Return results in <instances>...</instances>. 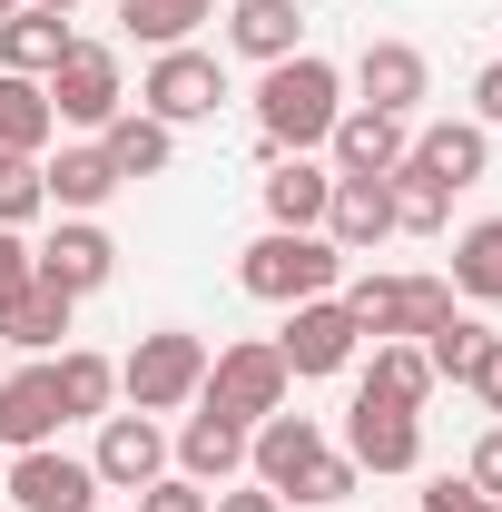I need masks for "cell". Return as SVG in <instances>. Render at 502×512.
Returning <instances> with one entry per match:
<instances>
[{"label": "cell", "mask_w": 502, "mask_h": 512, "mask_svg": "<svg viewBox=\"0 0 502 512\" xmlns=\"http://www.w3.org/2000/svg\"><path fill=\"white\" fill-rule=\"evenodd\" d=\"M335 119H345V69H335V60L296 50V60H276L266 79H256V138H266L276 158L325 148V138H335Z\"/></svg>", "instance_id": "6da1fadb"}, {"label": "cell", "mask_w": 502, "mask_h": 512, "mask_svg": "<svg viewBox=\"0 0 502 512\" xmlns=\"http://www.w3.org/2000/svg\"><path fill=\"white\" fill-rule=\"evenodd\" d=\"M237 286L256 306H306V296H335L345 286V247L325 227H266L247 256H237Z\"/></svg>", "instance_id": "7a4b0ae2"}, {"label": "cell", "mask_w": 502, "mask_h": 512, "mask_svg": "<svg viewBox=\"0 0 502 512\" xmlns=\"http://www.w3.org/2000/svg\"><path fill=\"white\" fill-rule=\"evenodd\" d=\"M197 384H207V335H188V325L138 335V345H128V365H119L128 414H188Z\"/></svg>", "instance_id": "3957f363"}, {"label": "cell", "mask_w": 502, "mask_h": 512, "mask_svg": "<svg viewBox=\"0 0 502 512\" xmlns=\"http://www.w3.org/2000/svg\"><path fill=\"white\" fill-rule=\"evenodd\" d=\"M286 355H276V335H247V345H217L207 355V384H197V404L207 414H227V424H266V414H286Z\"/></svg>", "instance_id": "277c9868"}, {"label": "cell", "mask_w": 502, "mask_h": 512, "mask_svg": "<svg viewBox=\"0 0 502 512\" xmlns=\"http://www.w3.org/2000/svg\"><path fill=\"white\" fill-rule=\"evenodd\" d=\"M345 316H355V335H434L443 316H453V276H345Z\"/></svg>", "instance_id": "5b68a950"}, {"label": "cell", "mask_w": 502, "mask_h": 512, "mask_svg": "<svg viewBox=\"0 0 502 512\" xmlns=\"http://www.w3.org/2000/svg\"><path fill=\"white\" fill-rule=\"evenodd\" d=\"M217 99H227V69H217V50H197V40L158 50L148 79H138V109H148V119H168V128L217 119Z\"/></svg>", "instance_id": "8992f818"}, {"label": "cell", "mask_w": 502, "mask_h": 512, "mask_svg": "<svg viewBox=\"0 0 502 512\" xmlns=\"http://www.w3.org/2000/svg\"><path fill=\"white\" fill-rule=\"evenodd\" d=\"M50 89V119L60 128H109L128 109V79H119V50H99V40H69V60L40 79Z\"/></svg>", "instance_id": "52a82bcc"}, {"label": "cell", "mask_w": 502, "mask_h": 512, "mask_svg": "<svg viewBox=\"0 0 502 512\" xmlns=\"http://www.w3.org/2000/svg\"><path fill=\"white\" fill-rule=\"evenodd\" d=\"M345 463L355 473H414L424 463V414L384 404V394H355L345 404Z\"/></svg>", "instance_id": "ba28073f"}, {"label": "cell", "mask_w": 502, "mask_h": 512, "mask_svg": "<svg viewBox=\"0 0 502 512\" xmlns=\"http://www.w3.org/2000/svg\"><path fill=\"white\" fill-rule=\"evenodd\" d=\"M355 316H345V296H306V306H286V335H276V355H286V375L315 384V375H345L355 365Z\"/></svg>", "instance_id": "9c48e42d"}, {"label": "cell", "mask_w": 502, "mask_h": 512, "mask_svg": "<svg viewBox=\"0 0 502 512\" xmlns=\"http://www.w3.org/2000/svg\"><path fill=\"white\" fill-rule=\"evenodd\" d=\"M89 473H99V493H148L158 473H168V434H158V414H99V453H89Z\"/></svg>", "instance_id": "30bf717a"}, {"label": "cell", "mask_w": 502, "mask_h": 512, "mask_svg": "<svg viewBox=\"0 0 502 512\" xmlns=\"http://www.w3.org/2000/svg\"><path fill=\"white\" fill-rule=\"evenodd\" d=\"M119 276V237L99 227V217H60L50 237H40V286H60V296H99Z\"/></svg>", "instance_id": "8fae6325"}, {"label": "cell", "mask_w": 502, "mask_h": 512, "mask_svg": "<svg viewBox=\"0 0 502 512\" xmlns=\"http://www.w3.org/2000/svg\"><path fill=\"white\" fill-rule=\"evenodd\" d=\"M10 503L20 512H99V473L60 444H30V453H10Z\"/></svg>", "instance_id": "7c38bea8"}, {"label": "cell", "mask_w": 502, "mask_h": 512, "mask_svg": "<svg viewBox=\"0 0 502 512\" xmlns=\"http://www.w3.org/2000/svg\"><path fill=\"white\" fill-rule=\"evenodd\" d=\"M355 109H384V119H414L424 99H434V69H424V50L414 40H365L355 50Z\"/></svg>", "instance_id": "4fadbf2b"}, {"label": "cell", "mask_w": 502, "mask_h": 512, "mask_svg": "<svg viewBox=\"0 0 502 512\" xmlns=\"http://www.w3.org/2000/svg\"><path fill=\"white\" fill-rule=\"evenodd\" d=\"M414 158V119H384V109H345L325 138V168L335 178H394Z\"/></svg>", "instance_id": "5bb4252c"}, {"label": "cell", "mask_w": 502, "mask_h": 512, "mask_svg": "<svg viewBox=\"0 0 502 512\" xmlns=\"http://www.w3.org/2000/svg\"><path fill=\"white\" fill-rule=\"evenodd\" d=\"M315 453H325V424H315V414H266V424L247 434V483H266V493H296Z\"/></svg>", "instance_id": "9a60e30c"}, {"label": "cell", "mask_w": 502, "mask_h": 512, "mask_svg": "<svg viewBox=\"0 0 502 512\" xmlns=\"http://www.w3.org/2000/svg\"><path fill=\"white\" fill-rule=\"evenodd\" d=\"M168 463H178L188 483L217 493V483H237V473H247V424H227V414H207V404H197L188 424H178V444H168Z\"/></svg>", "instance_id": "2e32d148"}, {"label": "cell", "mask_w": 502, "mask_h": 512, "mask_svg": "<svg viewBox=\"0 0 502 512\" xmlns=\"http://www.w3.org/2000/svg\"><path fill=\"white\" fill-rule=\"evenodd\" d=\"M217 20H227V50H237V60H256V69H276V60H296V50H306L296 0H227Z\"/></svg>", "instance_id": "e0dca14e"}, {"label": "cell", "mask_w": 502, "mask_h": 512, "mask_svg": "<svg viewBox=\"0 0 502 512\" xmlns=\"http://www.w3.org/2000/svg\"><path fill=\"white\" fill-rule=\"evenodd\" d=\"M0 444L30 453V444H60V394H50V365L30 355L20 375H0Z\"/></svg>", "instance_id": "ac0fdd59"}, {"label": "cell", "mask_w": 502, "mask_h": 512, "mask_svg": "<svg viewBox=\"0 0 502 512\" xmlns=\"http://www.w3.org/2000/svg\"><path fill=\"white\" fill-rule=\"evenodd\" d=\"M40 178H50V207H60V217H99V207L128 188L119 168H109L99 138H89V148H60V158H40Z\"/></svg>", "instance_id": "d6986e66"}, {"label": "cell", "mask_w": 502, "mask_h": 512, "mask_svg": "<svg viewBox=\"0 0 502 512\" xmlns=\"http://www.w3.org/2000/svg\"><path fill=\"white\" fill-rule=\"evenodd\" d=\"M325 237L345 256H375L384 237H394V197H384V178H335V197H325Z\"/></svg>", "instance_id": "ffe728a7"}, {"label": "cell", "mask_w": 502, "mask_h": 512, "mask_svg": "<svg viewBox=\"0 0 502 512\" xmlns=\"http://www.w3.org/2000/svg\"><path fill=\"white\" fill-rule=\"evenodd\" d=\"M414 168H434L443 188H473V178L493 168V128H473V119H434L424 138H414Z\"/></svg>", "instance_id": "44dd1931"}, {"label": "cell", "mask_w": 502, "mask_h": 512, "mask_svg": "<svg viewBox=\"0 0 502 512\" xmlns=\"http://www.w3.org/2000/svg\"><path fill=\"white\" fill-rule=\"evenodd\" d=\"M60 60H69V20H60V10H30V0H20V10L0 20V69H20V79H50Z\"/></svg>", "instance_id": "7402d4cb"}, {"label": "cell", "mask_w": 502, "mask_h": 512, "mask_svg": "<svg viewBox=\"0 0 502 512\" xmlns=\"http://www.w3.org/2000/svg\"><path fill=\"white\" fill-rule=\"evenodd\" d=\"M99 148H109V168H119V178H168V158H178V128L148 119V109H119V119L99 128Z\"/></svg>", "instance_id": "603a6c76"}, {"label": "cell", "mask_w": 502, "mask_h": 512, "mask_svg": "<svg viewBox=\"0 0 502 512\" xmlns=\"http://www.w3.org/2000/svg\"><path fill=\"white\" fill-rule=\"evenodd\" d=\"M50 394H60V424L109 414V404H119V365H109V355H89V345H60V355H50Z\"/></svg>", "instance_id": "cb8c5ba5"}, {"label": "cell", "mask_w": 502, "mask_h": 512, "mask_svg": "<svg viewBox=\"0 0 502 512\" xmlns=\"http://www.w3.org/2000/svg\"><path fill=\"white\" fill-rule=\"evenodd\" d=\"M325 197H335V168L276 158V178H266V227H325Z\"/></svg>", "instance_id": "d4e9b609"}, {"label": "cell", "mask_w": 502, "mask_h": 512, "mask_svg": "<svg viewBox=\"0 0 502 512\" xmlns=\"http://www.w3.org/2000/svg\"><path fill=\"white\" fill-rule=\"evenodd\" d=\"M50 138H60L50 89H40V79H20V69H0V148H10V158H40Z\"/></svg>", "instance_id": "484cf974"}, {"label": "cell", "mask_w": 502, "mask_h": 512, "mask_svg": "<svg viewBox=\"0 0 502 512\" xmlns=\"http://www.w3.org/2000/svg\"><path fill=\"white\" fill-rule=\"evenodd\" d=\"M69 306H79V296H60V286H30L20 306H0V345H10V355H60Z\"/></svg>", "instance_id": "4316f807"}, {"label": "cell", "mask_w": 502, "mask_h": 512, "mask_svg": "<svg viewBox=\"0 0 502 512\" xmlns=\"http://www.w3.org/2000/svg\"><path fill=\"white\" fill-rule=\"evenodd\" d=\"M453 296L502 306V217H473V227L453 237Z\"/></svg>", "instance_id": "83f0119b"}, {"label": "cell", "mask_w": 502, "mask_h": 512, "mask_svg": "<svg viewBox=\"0 0 502 512\" xmlns=\"http://www.w3.org/2000/svg\"><path fill=\"white\" fill-rule=\"evenodd\" d=\"M384 197H394V237H434L443 217H453V188H443L434 168H414V158L384 178Z\"/></svg>", "instance_id": "f1b7e54d"}, {"label": "cell", "mask_w": 502, "mask_h": 512, "mask_svg": "<svg viewBox=\"0 0 502 512\" xmlns=\"http://www.w3.org/2000/svg\"><path fill=\"white\" fill-rule=\"evenodd\" d=\"M355 394H384V404H424V394H434V365H424V345H414V335H384Z\"/></svg>", "instance_id": "f546056e"}, {"label": "cell", "mask_w": 502, "mask_h": 512, "mask_svg": "<svg viewBox=\"0 0 502 512\" xmlns=\"http://www.w3.org/2000/svg\"><path fill=\"white\" fill-rule=\"evenodd\" d=\"M128 40H148V50H178V40H197L207 20H217V0H119Z\"/></svg>", "instance_id": "4dcf8cb0"}, {"label": "cell", "mask_w": 502, "mask_h": 512, "mask_svg": "<svg viewBox=\"0 0 502 512\" xmlns=\"http://www.w3.org/2000/svg\"><path fill=\"white\" fill-rule=\"evenodd\" d=\"M483 335H493V325H473L463 306H453V316H443L434 335H424V365H434V384H463V375H473V355H483Z\"/></svg>", "instance_id": "1f68e13d"}, {"label": "cell", "mask_w": 502, "mask_h": 512, "mask_svg": "<svg viewBox=\"0 0 502 512\" xmlns=\"http://www.w3.org/2000/svg\"><path fill=\"white\" fill-rule=\"evenodd\" d=\"M50 207V178H40V158H10L0 148V227H30Z\"/></svg>", "instance_id": "d6a6232c"}, {"label": "cell", "mask_w": 502, "mask_h": 512, "mask_svg": "<svg viewBox=\"0 0 502 512\" xmlns=\"http://www.w3.org/2000/svg\"><path fill=\"white\" fill-rule=\"evenodd\" d=\"M30 286H40V247H30L20 227H0V306H20Z\"/></svg>", "instance_id": "836d02e7"}, {"label": "cell", "mask_w": 502, "mask_h": 512, "mask_svg": "<svg viewBox=\"0 0 502 512\" xmlns=\"http://www.w3.org/2000/svg\"><path fill=\"white\" fill-rule=\"evenodd\" d=\"M345 493H355V463H345V453L325 444V453H315V463H306V483H296L286 503H345Z\"/></svg>", "instance_id": "e575fe53"}, {"label": "cell", "mask_w": 502, "mask_h": 512, "mask_svg": "<svg viewBox=\"0 0 502 512\" xmlns=\"http://www.w3.org/2000/svg\"><path fill=\"white\" fill-rule=\"evenodd\" d=\"M128 512H207V483H188V473H158V483H148Z\"/></svg>", "instance_id": "d590c367"}, {"label": "cell", "mask_w": 502, "mask_h": 512, "mask_svg": "<svg viewBox=\"0 0 502 512\" xmlns=\"http://www.w3.org/2000/svg\"><path fill=\"white\" fill-rule=\"evenodd\" d=\"M463 483H473L483 503H502V424L483 434V444H473V463H463Z\"/></svg>", "instance_id": "8d00e7d4"}, {"label": "cell", "mask_w": 502, "mask_h": 512, "mask_svg": "<svg viewBox=\"0 0 502 512\" xmlns=\"http://www.w3.org/2000/svg\"><path fill=\"white\" fill-rule=\"evenodd\" d=\"M207 512H286V493H266V483H217Z\"/></svg>", "instance_id": "74e56055"}, {"label": "cell", "mask_w": 502, "mask_h": 512, "mask_svg": "<svg viewBox=\"0 0 502 512\" xmlns=\"http://www.w3.org/2000/svg\"><path fill=\"white\" fill-rule=\"evenodd\" d=\"M473 394H483V414H502V335H483V355H473Z\"/></svg>", "instance_id": "f35d334b"}, {"label": "cell", "mask_w": 502, "mask_h": 512, "mask_svg": "<svg viewBox=\"0 0 502 512\" xmlns=\"http://www.w3.org/2000/svg\"><path fill=\"white\" fill-rule=\"evenodd\" d=\"M414 512H483V493L463 483V473H443V483H424V503Z\"/></svg>", "instance_id": "ab89813d"}, {"label": "cell", "mask_w": 502, "mask_h": 512, "mask_svg": "<svg viewBox=\"0 0 502 512\" xmlns=\"http://www.w3.org/2000/svg\"><path fill=\"white\" fill-rule=\"evenodd\" d=\"M473 128H502V60L473 69Z\"/></svg>", "instance_id": "60d3db41"}, {"label": "cell", "mask_w": 502, "mask_h": 512, "mask_svg": "<svg viewBox=\"0 0 502 512\" xmlns=\"http://www.w3.org/2000/svg\"><path fill=\"white\" fill-rule=\"evenodd\" d=\"M30 10H60V20H69V10H79V0H30Z\"/></svg>", "instance_id": "b9f144b4"}, {"label": "cell", "mask_w": 502, "mask_h": 512, "mask_svg": "<svg viewBox=\"0 0 502 512\" xmlns=\"http://www.w3.org/2000/svg\"><path fill=\"white\" fill-rule=\"evenodd\" d=\"M10 10H20V0H0V20H10Z\"/></svg>", "instance_id": "7bdbcfd3"}, {"label": "cell", "mask_w": 502, "mask_h": 512, "mask_svg": "<svg viewBox=\"0 0 502 512\" xmlns=\"http://www.w3.org/2000/svg\"><path fill=\"white\" fill-rule=\"evenodd\" d=\"M483 512H502V503H483Z\"/></svg>", "instance_id": "ee69618b"}, {"label": "cell", "mask_w": 502, "mask_h": 512, "mask_svg": "<svg viewBox=\"0 0 502 512\" xmlns=\"http://www.w3.org/2000/svg\"><path fill=\"white\" fill-rule=\"evenodd\" d=\"M99 512H109V503H99Z\"/></svg>", "instance_id": "f6af8a7d"}]
</instances>
